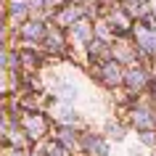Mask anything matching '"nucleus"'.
Returning <instances> with one entry per match:
<instances>
[{
    "mask_svg": "<svg viewBox=\"0 0 156 156\" xmlns=\"http://www.w3.org/2000/svg\"><path fill=\"white\" fill-rule=\"evenodd\" d=\"M56 93L61 95V98H66V101L77 98V87H74L72 82H56Z\"/></svg>",
    "mask_w": 156,
    "mask_h": 156,
    "instance_id": "1",
    "label": "nucleus"
},
{
    "mask_svg": "<svg viewBox=\"0 0 156 156\" xmlns=\"http://www.w3.org/2000/svg\"><path fill=\"white\" fill-rule=\"evenodd\" d=\"M138 37H140V42H143L148 50H156V34L146 32V29H138Z\"/></svg>",
    "mask_w": 156,
    "mask_h": 156,
    "instance_id": "2",
    "label": "nucleus"
},
{
    "mask_svg": "<svg viewBox=\"0 0 156 156\" xmlns=\"http://www.w3.org/2000/svg\"><path fill=\"white\" fill-rule=\"evenodd\" d=\"M61 111V119H66V122H72V119H77V114H74L72 108H58Z\"/></svg>",
    "mask_w": 156,
    "mask_h": 156,
    "instance_id": "3",
    "label": "nucleus"
},
{
    "mask_svg": "<svg viewBox=\"0 0 156 156\" xmlns=\"http://www.w3.org/2000/svg\"><path fill=\"white\" fill-rule=\"evenodd\" d=\"M143 82V74L140 72H132V77H130V85H140Z\"/></svg>",
    "mask_w": 156,
    "mask_h": 156,
    "instance_id": "4",
    "label": "nucleus"
},
{
    "mask_svg": "<svg viewBox=\"0 0 156 156\" xmlns=\"http://www.w3.org/2000/svg\"><path fill=\"white\" fill-rule=\"evenodd\" d=\"M138 116H140V119H138V122H140V124H146V127H148V124H151V116H148V114H146V111H140V114H138Z\"/></svg>",
    "mask_w": 156,
    "mask_h": 156,
    "instance_id": "5",
    "label": "nucleus"
},
{
    "mask_svg": "<svg viewBox=\"0 0 156 156\" xmlns=\"http://www.w3.org/2000/svg\"><path fill=\"white\" fill-rule=\"evenodd\" d=\"M106 74H108V80H119V69H114V66L106 69Z\"/></svg>",
    "mask_w": 156,
    "mask_h": 156,
    "instance_id": "6",
    "label": "nucleus"
}]
</instances>
